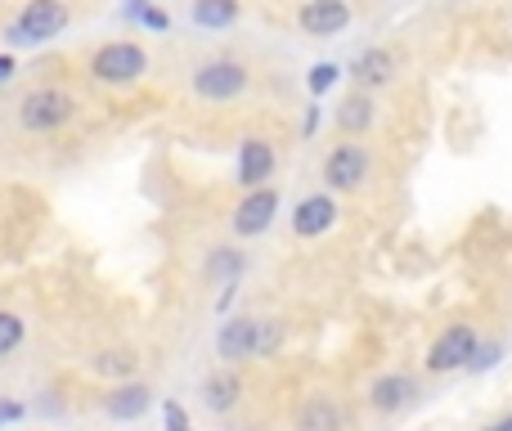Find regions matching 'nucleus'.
Instances as JSON below:
<instances>
[{"instance_id":"obj_5","label":"nucleus","mask_w":512,"mask_h":431,"mask_svg":"<svg viewBox=\"0 0 512 431\" xmlns=\"http://www.w3.org/2000/svg\"><path fill=\"white\" fill-rule=\"evenodd\" d=\"M72 117H77V99L68 95V90L59 86H36L23 95V104H18V122L27 126V131H59V126H68Z\"/></svg>"},{"instance_id":"obj_28","label":"nucleus","mask_w":512,"mask_h":431,"mask_svg":"<svg viewBox=\"0 0 512 431\" xmlns=\"http://www.w3.org/2000/svg\"><path fill=\"white\" fill-rule=\"evenodd\" d=\"M486 431H512V414H504V418H499V423H490Z\"/></svg>"},{"instance_id":"obj_15","label":"nucleus","mask_w":512,"mask_h":431,"mask_svg":"<svg viewBox=\"0 0 512 431\" xmlns=\"http://www.w3.org/2000/svg\"><path fill=\"white\" fill-rule=\"evenodd\" d=\"M104 409L117 423H135V418H144L153 409V391L144 382H122V387H113L104 396Z\"/></svg>"},{"instance_id":"obj_7","label":"nucleus","mask_w":512,"mask_h":431,"mask_svg":"<svg viewBox=\"0 0 512 431\" xmlns=\"http://www.w3.org/2000/svg\"><path fill=\"white\" fill-rule=\"evenodd\" d=\"M481 346L477 328L472 324H450L441 337L432 342V351H427V373H454V369H468L472 351Z\"/></svg>"},{"instance_id":"obj_20","label":"nucleus","mask_w":512,"mask_h":431,"mask_svg":"<svg viewBox=\"0 0 512 431\" xmlns=\"http://www.w3.org/2000/svg\"><path fill=\"white\" fill-rule=\"evenodd\" d=\"M135 369H140V360L131 351H104L95 360V373H104V378H131Z\"/></svg>"},{"instance_id":"obj_29","label":"nucleus","mask_w":512,"mask_h":431,"mask_svg":"<svg viewBox=\"0 0 512 431\" xmlns=\"http://www.w3.org/2000/svg\"><path fill=\"white\" fill-rule=\"evenodd\" d=\"M171 431H194V427H171Z\"/></svg>"},{"instance_id":"obj_22","label":"nucleus","mask_w":512,"mask_h":431,"mask_svg":"<svg viewBox=\"0 0 512 431\" xmlns=\"http://www.w3.org/2000/svg\"><path fill=\"white\" fill-rule=\"evenodd\" d=\"M126 14H131L135 23H144L149 32H167V27H171V14H167V9H158L153 0H131V5H126Z\"/></svg>"},{"instance_id":"obj_16","label":"nucleus","mask_w":512,"mask_h":431,"mask_svg":"<svg viewBox=\"0 0 512 431\" xmlns=\"http://www.w3.org/2000/svg\"><path fill=\"white\" fill-rule=\"evenodd\" d=\"M292 431H346V414L337 409V400L315 396V400H306V405L297 409Z\"/></svg>"},{"instance_id":"obj_18","label":"nucleus","mask_w":512,"mask_h":431,"mask_svg":"<svg viewBox=\"0 0 512 431\" xmlns=\"http://www.w3.org/2000/svg\"><path fill=\"white\" fill-rule=\"evenodd\" d=\"M189 18H194L198 27L225 32V27H234L243 18V5L239 0H194V5H189Z\"/></svg>"},{"instance_id":"obj_3","label":"nucleus","mask_w":512,"mask_h":431,"mask_svg":"<svg viewBox=\"0 0 512 431\" xmlns=\"http://www.w3.org/2000/svg\"><path fill=\"white\" fill-rule=\"evenodd\" d=\"M68 5L63 0H27L23 5V14L9 23V32H5V41L9 45H45V41H54V36L68 27Z\"/></svg>"},{"instance_id":"obj_14","label":"nucleus","mask_w":512,"mask_h":431,"mask_svg":"<svg viewBox=\"0 0 512 431\" xmlns=\"http://www.w3.org/2000/svg\"><path fill=\"white\" fill-rule=\"evenodd\" d=\"M333 122L342 135H364L378 122V104H373L369 90H351V95H342V104L333 108Z\"/></svg>"},{"instance_id":"obj_27","label":"nucleus","mask_w":512,"mask_h":431,"mask_svg":"<svg viewBox=\"0 0 512 431\" xmlns=\"http://www.w3.org/2000/svg\"><path fill=\"white\" fill-rule=\"evenodd\" d=\"M14 77V59H9V54H0V81H9Z\"/></svg>"},{"instance_id":"obj_4","label":"nucleus","mask_w":512,"mask_h":431,"mask_svg":"<svg viewBox=\"0 0 512 431\" xmlns=\"http://www.w3.org/2000/svg\"><path fill=\"white\" fill-rule=\"evenodd\" d=\"M149 72V54L135 41H108L90 54V77L104 81V86H131Z\"/></svg>"},{"instance_id":"obj_21","label":"nucleus","mask_w":512,"mask_h":431,"mask_svg":"<svg viewBox=\"0 0 512 431\" xmlns=\"http://www.w3.org/2000/svg\"><path fill=\"white\" fill-rule=\"evenodd\" d=\"M23 337H27V324L14 315V310H0V360L5 355H14L18 346H23Z\"/></svg>"},{"instance_id":"obj_24","label":"nucleus","mask_w":512,"mask_h":431,"mask_svg":"<svg viewBox=\"0 0 512 431\" xmlns=\"http://www.w3.org/2000/svg\"><path fill=\"white\" fill-rule=\"evenodd\" d=\"M18 418H23V405H18V400H0V427L18 423Z\"/></svg>"},{"instance_id":"obj_1","label":"nucleus","mask_w":512,"mask_h":431,"mask_svg":"<svg viewBox=\"0 0 512 431\" xmlns=\"http://www.w3.org/2000/svg\"><path fill=\"white\" fill-rule=\"evenodd\" d=\"M283 328L270 324V319H248V315H234L216 328V355L225 364H243V360H256V355H270L279 346Z\"/></svg>"},{"instance_id":"obj_26","label":"nucleus","mask_w":512,"mask_h":431,"mask_svg":"<svg viewBox=\"0 0 512 431\" xmlns=\"http://www.w3.org/2000/svg\"><path fill=\"white\" fill-rule=\"evenodd\" d=\"M315 126H319V104H315V108H306V122H301V131L315 135Z\"/></svg>"},{"instance_id":"obj_13","label":"nucleus","mask_w":512,"mask_h":431,"mask_svg":"<svg viewBox=\"0 0 512 431\" xmlns=\"http://www.w3.org/2000/svg\"><path fill=\"white\" fill-rule=\"evenodd\" d=\"M346 77L355 81V90H378L396 77V59H391V50H382V45H369L364 54H355V63L346 68Z\"/></svg>"},{"instance_id":"obj_9","label":"nucleus","mask_w":512,"mask_h":431,"mask_svg":"<svg viewBox=\"0 0 512 431\" xmlns=\"http://www.w3.org/2000/svg\"><path fill=\"white\" fill-rule=\"evenodd\" d=\"M297 27L306 36L328 41V36H337V32H346V27H351V0H301Z\"/></svg>"},{"instance_id":"obj_8","label":"nucleus","mask_w":512,"mask_h":431,"mask_svg":"<svg viewBox=\"0 0 512 431\" xmlns=\"http://www.w3.org/2000/svg\"><path fill=\"white\" fill-rule=\"evenodd\" d=\"M274 216H279V189L261 185V189H248V194H243V203L234 207L230 225L239 238H261L265 229L274 225Z\"/></svg>"},{"instance_id":"obj_12","label":"nucleus","mask_w":512,"mask_h":431,"mask_svg":"<svg viewBox=\"0 0 512 431\" xmlns=\"http://www.w3.org/2000/svg\"><path fill=\"white\" fill-rule=\"evenodd\" d=\"M418 400V378L414 373H382L369 382V409L378 414H400Z\"/></svg>"},{"instance_id":"obj_2","label":"nucleus","mask_w":512,"mask_h":431,"mask_svg":"<svg viewBox=\"0 0 512 431\" xmlns=\"http://www.w3.org/2000/svg\"><path fill=\"white\" fill-rule=\"evenodd\" d=\"M189 86H194V95L207 99V104H230V99L248 95L252 72H248V63L230 59V54H216V59L198 63L194 77H189Z\"/></svg>"},{"instance_id":"obj_10","label":"nucleus","mask_w":512,"mask_h":431,"mask_svg":"<svg viewBox=\"0 0 512 431\" xmlns=\"http://www.w3.org/2000/svg\"><path fill=\"white\" fill-rule=\"evenodd\" d=\"M274 167H279V153H274L270 140H261V135H248V140L239 144V185L243 189L270 185Z\"/></svg>"},{"instance_id":"obj_17","label":"nucleus","mask_w":512,"mask_h":431,"mask_svg":"<svg viewBox=\"0 0 512 431\" xmlns=\"http://www.w3.org/2000/svg\"><path fill=\"white\" fill-rule=\"evenodd\" d=\"M239 400H243V382L234 369L212 373V378L203 382V409H212V414H230Z\"/></svg>"},{"instance_id":"obj_23","label":"nucleus","mask_w":512,"mask_h":431,"mask_svg":"<svg viewBox=\"0 0 512 431\" xmlns=\"http://www.w3.org/2000/svg\"><path fill=\"white\" fill-rule=\"evenodd\" d=\"M337 81H342V63H315V68H310V77H306V86H310V95L319 99V95H328Z\"/></svg>"},{"instance_id":"obj_11","label":"nucleus","mask_w":512,"mask_h":431,"mask_svg":"<svg viewBox=\"0 0 512 431\" xmlns=\"http://www.w3.org/2000/svg\"><path fill=\"white\" fill-rule=\"evenodd\" d=\"M337 216H342V207H337L333 194H310V198H301V203L292 207V234L297 238H319V234H328V229L337 225Z\"/></svg>"},{"instance_id":"obj_25","label":"nucleus","mask_w":512,"mask_h":431,"mask_svg":"<svg viewBox=\"0 0 512 431\" xmlns=\"http://www.w3.org/2000/svg\"><path fill=\"white\" fill-rule=\"evenodd\" d=\"M162 414H167V423H171V427H189L185 409H180V405H171V400H167V405H162Z\"/></svg>"},{"instance_id":"obj_19","label":"nucleus","mask_w":512,"mask_h":431,"mask_svg":"<svg viewBox=\"0 0 512 431\" xmlns=\"http://www.w3.org/2000/svg\"><path fill=\"white\" fill-rule=\"evenodd\" d=\"M239 274H243V252H234V247H212V256H207V279L234 283Z\"/></svg>"},{"instance_id":"obj_6","label":"nucleus","mask_w":512,"mask_h":431,"mask_svg":"<svg viewBox=\"0 0 512 431\" xmlns=\"http://www.w3.org/2000/svg\"><path fill=\"white\" fill-rule=\"evenodd\" d=\"M369 167H373V158H369V149H364V144H355V140L333 144V149H328V158H324L328 194H355V189L369 180Z\"/></svg>"}]
</instances>
